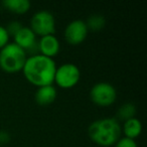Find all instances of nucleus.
Listing matches in <instances>:
<instances>
[{"label": "nucleus", "mask_w": 147, "mask_h": 147, "mask_svg": "<svg viewBox=\"0 0 147 147\" xmlns=\"http://www.w3.org/2000/svg\"><path fill=\"white\" fill-rule=\"evenodd\" d=\"M29 28L34 32L35 35L45 36V35L55 34V20L53 13L47 10L37 11L31 17Z\"/></svg>", "instance_id": "nucleus-6"}, {"label": "nucleus", "mask_w": 147, "mask_h": 147, "mask_svg": "<svg viewBox=\"0 0 147 147\" xmlns=\"http://www.w3.org/2000/svg\"><path fill=\"white\" fill-rule=\"evenodd\" d=\"M136 115V107L132 103H125L119 108L117 116L120 120L126 121L128 119L134 118Z\"/></svg>", "instance_id": "nucleus-14"}, {"label": "nucleus", "mask_w": 147, "mask_h": 147, "mask_svg": "<svg viewBox=\"0 0 147 147\" xmlns=\"http://www.w3.org/2000/svg\"><path fill=\"white\" fill-rule=\"evenodd\" d=\"M80 78V69L75 63H67L57 67L53 83L63 89H69L78 84Z\"/></svg>", "instance_id": "nucleus-5"}, {"label": "nucleus", "mask_w": 147, "mask_h": 147, "mask_svg": "<svg viewBox=\"0 0 147 147\" xmlns=\"http://www.w3.org/2000/svg\"><path fill=\"white\" fill-rule=\"evenodd\" d=\"M90 98L94 104L100 107H109L114 104L117 99L116 89L107 82L95 84L90 91Z\"/></svg>", "instance_id": "nucleus-4"}, {"label": "nucleus", "mask_w": 147, "mask_h": 147, "mask_svg": "<svg viewBox=\"0 0 147 147\" xmlns=\"http://www.w3.org/2000/svg\"><path fill=\"white\" fill-rule=\"evenodd\" d=\"M86 25L88 30L90 29L92 31H99L106 25V18L101 14L91 15L86 21Z\"/></svg>", "instance_id": "nucleus-13"}, {"label": "nucleus", "mask_w": 147, "mask_h": 147, "mask_svg": "<svg viewBox=\"0 0 147 147\" xmlns=\"http://www.w3.org/2000/svg\"><path fill=\"white\" fill-rule=\"evenodd\" d=\"M13 38H14L15 45L21 47L25 53L29 51V53H31L33 55L34 47L38 49V45H37L36 41V35L34 34V32L29 27L22 26L20 30L13 36Z\"/></svg>", "instance_id": "nucleus-8"}, {"label": "nucleus", "mask_w": 147, "mask_h": 147, "mask_svg": "<svg viewBox=\"0 0 147 147\" xmlns=\"http://www.w3.org/2000/svg\"><path fill=\"white\" fill-rule=\"evenodd\" d=\"M3 6L7 10L16 14H24L30 9V2L28 0H4Z\"/></svg>", "instance_id": "nucleus-12"}, {"label": "nucleus", "mask_w": 147, "mask_h": 147, "mask_svg": "<svg viewBox=\"0 0 147 147\" xmlns=\"http://www.w3.org/2000/svg\"><path fill=\"white\" fill-rule=\"evenodd\" d=\"M88 31L86 22L81 19H76L67 25L65 29V38L71 45H80L86 39Z\"/></svg>", "instance_id": "nucleus-7"}, {"label": "nucleus", "mask_w": 147, "mask_h": 147, "mask_svg": "<svg viewBox=\"0 0 147 147\" xmlns=\"http://www.w3.org/2000/svg\"><path fill=\"white\" fill-rule=\"evenodd\" d=\"M55 71L57 65L55 61L42 55H33L27 57L22 69L25 79L38 88L53 85Z\"/></svg>", "instance_id": "nucleus-1"}, {"label": "nucleus", "mask_w": 147, "mask_h": 147, "mask_svg": "<svg viewBox=\"0 0 147 147\" xmlns=\"http://www.w3.org/2000/svg\"><path fill=\"white\" fill-rule=\"evenodd\" d=\"M9 40V34L7 32L6 28L3 27L2 25H0V49L4 47L5 45L8 43Z\"/></svg>", "instance_id": "nucleus-17"}, {"label": "nucleus", "mask_w": 147, "mask_h": 147, "mask_svg": "<svg viewBox=\"0 0 147 147\" xmlns=\"http://www.w3.org/2000/svg\"><path fill=\"white\" fill-rule=\"evenodd\" d=\"M26 59V53L14 42H8L0 49V67L6 73L22 71Z\"/></svg>", "instance_id": "nucleus-3"}, {"label": "nucleus", "mask_w": 147, "mask_h": 147, "mask_svg": "<svg viewBox=\"0 0 147 147\" xmlns=\"http://www.w3.org/2000/svg\"><path fill=\"white\" fill-rule=\"evenodd\" d=\"M115 147H138L137 143L133 139H129L126 137H122L120 138L116 143H115Z\"/></svg>", "instance_id": "nucleus-15"}, {"label": "nucleus", "mask_w": 147, "mask_h": 147, "mask_svg": "<svg viewBox=\"0 0 147 147\" xmlns=\"http://www.w3.org/2000/svg\"><path fill=\"white\" fill-rule=\"evenodd\" d=\"M57 89L53 85L39 87L34 95L35 102L39 106H49L55 102V98H57Z\"/></svg>", "instance_id": "nucleus-10"}, {"label": "nucleus", "mask_w": 147, "mask_h": 147, "mask_svg": "<svg viewBox=\"0 0 147 147\" xmlns=\"http://www.w3.org/2000/svg\"><path fill=\"white\" fill-rule=\"evenodd\" d=\"M122 128L115 118H102L95 120L88 128L90 139L97 145L110 147L121 138Z\"/></svg>", "instance_id": "nucleus-2"}, {"label": "nucleus", "mask_w": 147, "mask_h": 147, "mask_svg": "<svg viewBox=\"0 0 147 147\" xmlns=\"http://www.w3.org/2000/svg\"><path fill=\"white\" fill-rule=\"evenodd\" d=\"M21 27H22V25H21L20 22H18V21H11V22L8 23L7 27H5V28H6L9 36H10V35L14 36V35L20 30Z\"/></svg>", "instance_id": "nucleus-16"}, {"label": "nucleus", "mask_w": 147, "mask_h": 147, "mask_svg": "<svg viewBox=\"0 0 147 147\" xmlns=\"http://www.w3.org/2000/svg\"><path fill=\"white\" fill-rule=\"evenodd\" d=\"M11 137L6 131H0V145H4L10 141Z\"/></svg>", "instance_id": "nucleus-18"}, {"label": "nucleus", "mask_w": 147, "mask_h": 147, "mask_svg": "<svg viewBox=\"0 0 147 147\" xmlns=\"http://www.w3.org/2000/svg\"><path fill=\"white\" fill-rule=\"evenodd\" d=\"M122 131L126 138L133 139L134 140L142 132V124H141L140 120H138L135 117L134 118L128 119V120L124 121Z\"/></svg>", "instance_id": "nucleus-11"}, {"label": "nucleus", "mask_w": 147, "mask_h": 147, "mask_svg": "<svg viewBox=\"0 0 147 147\" xmlns=\"http://www.w3.org/2000/svg\"><path fill=\"white\" fill-rule=\"evenodd\" d=\"M37 45H38V51H40V55L51 59H53L55 55L59 53V47H61L59 39L55 36V34L41 36V38L37 41Z\"/></svg>", "instance_id": "nucleus-9"}]
</instances>
